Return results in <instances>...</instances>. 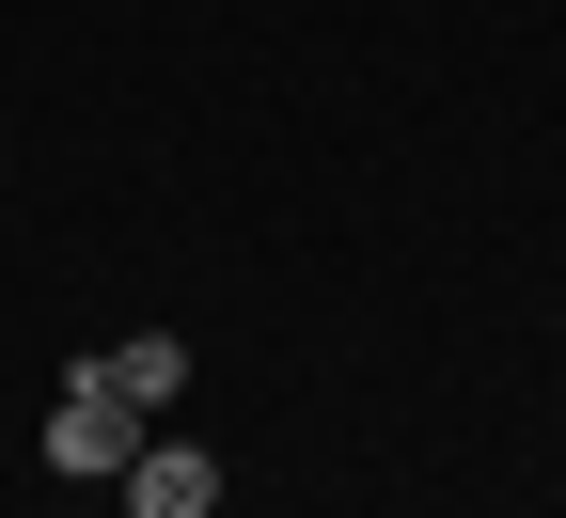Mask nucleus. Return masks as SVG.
Returning <instances> with one entry per match:
<instances>
[{
  "mask_svg": "<svg viewBox=\"0 0 566 518\" xmlns=\"http://www.w3.org/2000/svg\"><path fill=\"white\" fill-rule=\"evenodd\" d=\"M221 503V456H189V440H142L126 456V518H205Z\"/></svg>",
  "mask_w": 566,
  "mask_h": 518,
  "instance_id": "2",
  "label": "nucleus"
},
{
  "mask_svg": "<svg viewBox=\"0 0 566 518\" xmlns=\"http://www.w3.org/2000/svg\"><path fill=\"white\" fill-rule=\"evenodd\" d=\"M80 378H95V393H126V409H174V393H189V346H174V330H126V346H95V361H80Z\"/></svg>",
  "mask_w": 566,
  "mask_h": 518,
  "instance_id": "3",
  "label": "nucleus"
},
{
  "mask_svg": "<svg viewBox=\"0 0 566 518\" xmlns=\"http://www.w3.org/2000/svg\"><path fill=\"white\" fill-rule=\"evenodd\" d=\"M126 456H142V409H126V393H95V378H63V409H48V472L126 487Z\"/></svg>",
  "mask_w": 566,
  "mask_h": 518,
  "instance_id": "1",
  "label": "nucleus"
}]
</instances>
